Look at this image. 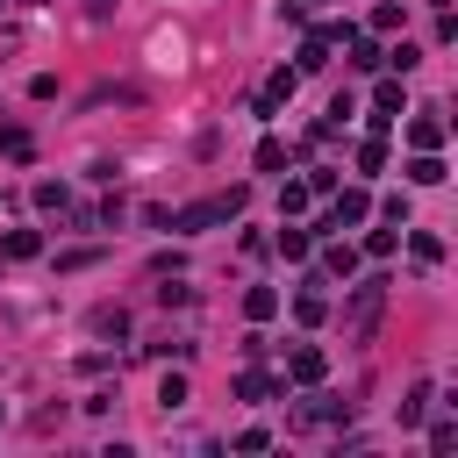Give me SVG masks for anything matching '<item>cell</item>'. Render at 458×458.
Segmentation results:
<instances>
[{
	"mask_svg": "<svg viewBox=\"0 0 458 458\" xmlns=\"http://www.w3.org/2000/svg\"><path fill=\"white\" fill-rule=\"evenodd\" d=\"M408 143L415 150H444V114H415L408 122Z\"/></svg>",
	"mask_w": 458,
	"mask_h": 458,
	"instance_id": "obj_7",
	"label": "cell"
},
{
	"mask_svg": "<svg viewBox=\"0 0 458 458\" xmlns=\"http://www.w3.org/2000/svg\"><path fill=\"white\" fill-rule=\"evenodd\" d=\"M36 250H43V236H36V229H14V236L0 243V258H14V265H21V258H36Z\"/></svg>",
	"mask_w": 458,
	"mask_h": 458,
	"instance_id": "obj_14",
	"label": "cell"
},
{
	"mask_svg": "<svg viewBox=\"0 0 458 458\" xmlns=\"http://www.w3.org/2000/svg\"><path fill=\"white\" fill-rule=\"evenodd\" d=\"M315 286H322V279H308V293H301V301H293V315H301V322H308V329H315V322H322V315H329V301H322V293H315Z\"/></svg>",
	"mask_w": 458,
	"mask_h": 458,
	"instance_id": "obj_15",
	"label": "cell"
},
{
	"mask_svg": "<svg viewBox=\"0 0 458 458\" xmlns=\"http://www.w3.org/2000/svg\"><path fill=\"white\" fill-rule=\"evenodd\" d=\"M293 86H301V72H272V79L258 86V100H250V114H258V122H272V114H279V107L293 100Z\"/></svg>",
	"mask_w": 458,
	"mask_h": 458,
	"instance_id": "obj_3",
	"label": "cell"
},
{
	"mask_svg": "<svg viewBox=\"0 0 458 458\" xmlns=\"http://www.w3.org/2000/svg\"><path fill=\"white\" fill-rule=\"evenodd\" d=\"M286 7H301V14H308V7H322V0H286Z\"/></svg>",
	"mask_w": 458,
	"mask_h": 458,
	"instance_id": "obj_30",
	"label": "cell"
},
{
	"mask_svg": "<svg viewBox=\"0 0 458 458\" xmlns=\"http://www.w3.org/2000/svg\"><path fill=\"white\" fill-rule=\"evenodd\" d=\"M394 250H401L394 229H372V236H365V258H394Z\"/></svg>",
	"mask_w": 458,
	"mask_h": 458,
	"instance_id": "obj_23",
	"label": "cell"
},
{
	"mask_svg": "<svg viewBox=\"0 0 458 458\" xmlns=\"http://www.w3.org/2000/svg\"><path fill=\"white\" fill-rule=\"evenodd\" d=\"M236 394H243V401H272L279 379H265V372H236Z\"/></svg>",
	"mask_w": 458,
	"mask_h": 458,
	"instance_id": "obj_16",
	"label": "cell"
},
{
	"mask_svg": "<svg viewBox=\"0 0 458 458\" xmlns=\"http://www.w3.org/2000/svg\"><path fill=\"white\" fill-rule=\"evenodd\" d=\"M243 186H229V193H208V200H193V208H157L150 222L157 229H179V236H200V229H215V222H236L243 215Z\"/></svg>",
	"mask_w": 458,
	"mask_h": 458,
	"instance_id": "obj_1",
	"label": "cell"
},
{
	"mask_svg": "<svg viewBox=\"0 0 458 458\" xmlns=\"http://www.w3.org/2000/svg\"><path fill=\"white\" fill-rule=\"evenodd\" d=\"M351 64H358V72H379L386 50H379V43H351Z\"/></svg>",
	"mask_w": 458,
	"mask_h": 458,
	"instance_id": "obj_20",
	"label": "cell"
},
{
	"mask_svg": "<svg viewBox=\"0 0 458 458\" xmlns=\"http://www.w3.org/2000/svg\"><path fill=\"white\" fill-rule=\"evenodd\" d=\"M36 208H43V215H64V208H72V193H64L57 179H43V186H36Z\"/></svg>",
	"mask_w": 458,
	"mask_h": 458,
	"instance_id": "obj_18",
	"label": "cell"
},
{
	"mask_svg": "<svg viewBox=\"0 0 458 458\" xmlns=\"http://www.w3.org/2000/svg\"><path fill=\"white\" fill-rule=\"evenodd\" d=\"M386 64H394V72H401V79H408V72H415V64H422V50H415V43H401V50H386Z\"/></svg>",
	"mask_w": 458,
	"mask_h": 458,
	"instance_id": "obj_25",
	"label": "cell"
},
{
	"mask_svg": "<svg viewBox=\"0 0 458 458\" xmlns=\"http://www.w3.org/2000/svg\"><path fill=\"white\" fill-rule=\"evenodd\" d=\"M429 401H437V386L422 379V386H408V401H401V429H415L422 415H429Z\"/></svg>",
	"mask_w": 458,
	"mask_h": 458,
	"instance_id": "obj_10",
	"label": "cell"
},
{
	"mask_svg": "<svg viewBox=\"0 0 458 458\" xmlns=\"http://www.w3.org/2000/svg\"><path fill=\"white\" fill-rule=\"evenodd\" d=\"M86 14H93V21H107V14H114V0H86Z\"/></svg>",
	"mask_w": 458,
	"mask_h": 458,
	"instance_id": "obj_29",
	"label": "cell"
},
{
	"mask_svg": "<svg viewBox=\"0 0 458 458\" xmlns=\"http://www.w3.org/2000/svg\"><path fill=\"white\" fill-rule=\"evenodd\" d=\"M372 107H379V114H401V79H386V86L372 93Z\"/></svg>",
	"mask_w": 458,
	"mask_h": 458,
	"instance_id": "obj_26",
	"label": "cell"
},
{
	"mask_svg": "<svg viewBox=\"0 0 458 458\" xmlns=\"http://www.w3.org/2000/svg\"><path fill=\"white\" fill-rule=\"evenodd\" d=\"M379 301H386V286H379V279H365V286L351 293V329H358V336L379 322Z\"/></svg>",
	"mask_w": 458,
	"mask_h": 458,
	"instance_id": "obj_5",
	"label": "cell"
},
{
	"mask_svg": "<svg viewBox=\"0 0 458 458\" xmlns=\"http://www.w3.org/2000/svg\"><path fill=\"white\" fill-rule=\"evenodd\" d=\"M279 258L308 265V258H315V229H293V222H286V229H279Z\"/></svg>",
	"mask_w": 458,
	"mask_h": 458,
	"instance_id": "obj_8",
	"label": "cell"
},
{
	"mask_svg": "<svg viewBox=\"0 0 458 458\" xmlns=\"http://www.w3.org/2000/svg\"><path fill=\"white\" fill-rule=\"evenodd\" d=\"M379 165H386V143L365 136V143H358V172H379Z\"/></svg>",
	"mask_w": 458,
	"mask_h": 458,
	"instance_id": "obj_22",
	"label": "cell"
},
{
	"mask_svg": "<svg viewBox=\"0 0 458 458\" xmlns=\"http://www.w3.org/2000/svg\"><path fill=\"white\" fill-rule=\"evenodd\" d=\"M408 250H415V265H437V258H444V243H437V236H408Z\"/></svg>",
	"mask_w": 458,
	"mask_h": 458,
	"instance_id": "obj_27",
	"label": "cell"
},
{
	"mask_svg": "<svg viewBox=\"0 0 458 458\" xmlns=\"http://www.w3.org/2000/svg\"><path fill=\"white\" fill-rule=\"evenodd\" d=\"M93 329H100V336H122L129 315H122V308H93Z\"/></svg>",
	"mask_w": 458,
	"mask_h": 458,
	"instance_id": "obj_24",
	"label": "cell"
},
{
	"mask_svg": "<svg viewBox=\"0 0 458 458\" xmlns=\"http://www.w3.org/2000/svg\"><path fill=\"white\" fill-rule=\"evenodd\" d=\"M372 215V193L365 186H344V193H329V215H322V229H358Z\"/></svg>",
	"mask_w": 458,
	"mask_h": 458,
	"instance_id": "obj_2",
	"label": "cell"
},
{
	"mask_svg": "<svg viewBox=\"0 0 458 458\" xmlns=\"http://www.w3.org/2000/svg\"><path fill=\"white\" fill-rule=\"evenodd\" d=\"M279 165H286V143L265 136V143H258V172H279Z\"/></svg>",
	"mask_w": 458,
	"mask_h": 458,
	"instance_id": "obj_21",
	"label": "cell"
},
{
	"mask_svg": "<svg viewBox=\"0 0 458 458\" xmlns=\"http://www.w3.org/2000/svg\"><path fill=\"white\" fill-rule=\"evenodd\" d=\"M308 200H315V193H308V179H286V186H279V215H286V222H293V215H308Z\"/></svg>",
	"mask_w": 458,
	"mask_h": 458,
	"instance_id": "obj_12",
	"label": "cell"
},
{
	"mask_svg": "<svg viewBox=\"0 0 458 458\" xmlns=\"http://www.w3.org/2000/svg\"><path fill=\"white\" fill-rule=\"evenodd\" d=\"M408 179H415V186H437V179H444V157H437V150H415V157H408Z\"/></svg>",
	"mask_w": 458,
	"mask_h": 458,
	"instance_id": "obj_11",
	"label": "cell"
},
{
	"mask_svg": "<svg viewBox=\"0 0 458 458\" xmlns=\"http://www.w3.org/2000/svg\"><path fill=\"white\" fill-rule=\"evenodd\" d=\"M437 7H451V0H437Z\"/></svg>",
	"mask_w": 458,
	"mask_h": 458,
	"instance_id": "obj_31",
	"label": "cell"
},
{
	"mask_svg": "<svg viewBox=\"0 0 458 458\" xmlns=\"http://www.w3.org/2000/svg\"><path fill=\"white\" fill-rule=\"evenodd\" d=\"M315 422H351V401H329V394H308L293 408V429H315Z\"/></svg>",
	"mask_w": 458,
	"mask_h": 458,
	"instance_id": "obj_4",
	"label": "cell"
},
{
	"mask_svg": "<svg viewBox=\"0 0 458 458\" xmlns=\"http://www.w3.org/2000/svg\"><path fill=\"white\" fill-rule=\"evenodd\" d=\"M157 408H165V415H172V408H186V379H179V372H165V379H157Z\"/></svg>",
	"mask_w": 458,
	"mask_h": 458,
	"instance_id": "obj_19",
	"label": "cell"
},
{
	"mask_svg": "<svg viewBox=\"0 0 458 458\" xmlns=\"http://www.w3.org/2000/svg\"><path fill=\"white\" fill-rule=\"evenodd\" d=\"M358 272V250L351 243H322V279H351Z\"/></svg>",
	"mask_w": 458,
	"mask_h": 458,
	"instance_id": "obj_9",
	"label": "cell"
},
{
	"mask_svg": "<svg viewBox=\"0 0 458 458\" xmlns=\"http://www.w3.org/2000/svg\"><path fill=\"white\" fill-rule=\"evenodd\" d=\"M322 64H329V43H322V36H308V43H301V64H293V72L308 79V72H322Z\"/></svg>",
	"mask_w": 458,
	"mask_h": 458,
	"instance_id": "obj_17",
	"label": "cell"
},
{
	"mask_svg": "<svg viewBox=\"0 0 458 458\" xmlns=\"http://www.w3.org/2000/svg\"><path fill=\"white\" fill-rule=\"evenodd\" d=\"M451 444H458V422H451V415H444V422H437V429H429V451H451Z\"/></svg>",
	"mask_w": 458,
	"mask_h": 458,
	"instance_id": "obj_28",
	"label": "cell"
},
{
	"mask_svg": "<svg viewBox=\"0 0 458 458\" xmlns=\"http://www.w3.org/2000/svg\"><path fill=\"white\" fill-rule=\"evenodd\" d=\"M322 372H329V358H322L315 344H293V351H286V379H301V386H315Z\"/></svg>",
	"mask_w": 458,
	"mask_h": 458,
	"instance_id": "obj_6",
	"label": "cell"
},
{
	"mask_svg": "<svg viewBox=\"0 0 458 458\" xmlns=\"http://www.w3.org/2000/svg\"><path fill=\"white\" fill-rule=\"evenodd\" d=\"M243 315H250V322H272V315H279V293H272V286H250V293H243Z\"/></svg>",
	"mask_w": 458,
	"mask_h": 458,
	"instance_id": "obj_13",
	"label": "cell"
}]
</instances>
